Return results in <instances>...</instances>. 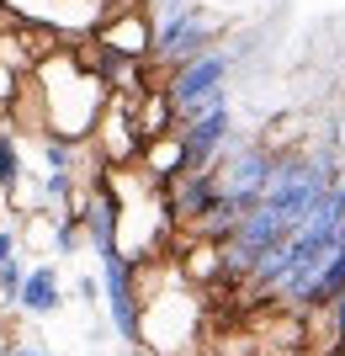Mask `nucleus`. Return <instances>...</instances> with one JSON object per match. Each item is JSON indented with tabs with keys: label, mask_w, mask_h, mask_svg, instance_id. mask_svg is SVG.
I'll return each instance as SVG.
<instances>
[{
	"label": "nucleus",
	"mask_w": 345,
	"mask_h": 356,
	"mask_svg": "<svg viewBox=\"0 0 345 356\" xmlns=\"http://www.w3.org/2000/svg\"><path fill=\"white\" fill-rule=\"evenodd\" d=\"M32 90L43 102V134L75 138L85 144L101 122L106 102H112V86L90 70L80 54H48V59L32 64Z\"/></svg>",
	"instance_id": "f257e3e1"
},
{
	"label": "nucleus",
	"mask_w": 345,
	"mask_h": 356,
	"mask_svg": "<svg viewBox=\"0 0 345 356\" xmlns=\"http://www.w3.org/2000/svg\"><path fill=\"white\" fill-rule=\"evenodd\" d=\"M202 314H196V293L192 282L176 271H165L160 287H144V346L154 356H186Z\"/></svg>",
	"instance_id": "f03ea898"
},
{
	"label": "nucleus",
	"mask_w": 345,
	"mask_h": 356,
	"mask_svg": "<svg viewBox=\"0 0 345 356\" xmlns=\"http://www.w3.org/2000/svg\"><path fill=\"white\" fill-rule=\"evenodd\" d=\"M234 64H239V54L228 43L208 48V54H196V59H186L180 70L165 74V90L170 102H176V118L186 122L192 112H202V106H212L218 96H228V74H234Z\"/></svg>",
	"instance_id": "7ed1b4c3"
},
{
	"label": "nucleus",
	"mask_w": 345,
	"mask_h": 356,
	"mask_svg": "<svg viewBox=\"0 0 345 356\" xmlns=\"http://www.w3.org/2000/svg\"><path fill=\"white\" fill-rule=\"evenodd\" d=\"M218 43H224V16L208 11V6H192V11H180V16L154 22V59L149 64L165 80L170 70H180L186 59H196V54H208Z\"/></svg>",
	"instance_id": "20e7f679"
},
{
	"label": "nucleus",
	"mask_w": 345,
	"mask_h": 356,
	"mask_svg": "<svg viewBox=\"0 0 345 356\" xmlns=\"http://www.w3.org/2000/svg\"><path fill=\"white\" fill-rule=\"evenodd\" d=\"M271 170H276V154H271L266 144H234L218 160V186H224V202L234 213H250V208H260V197H266V186H271Z\"/></svg>",
	"instance_id": "39448f33"
},
{
	"label": "nucleus",
	"mask_w": 345,
	"mask_h": 356,
	"mask_svg": "<svg viewBox=\"0 0 345 356\" xmlns=\"http://www.w3.org/2000/svg\"><path fill=\"white\" fill-rule=\"evenodd\" d=\"M180 144H186V170H212L228 149L239 144L234 138V112H228V96H218L212 106L192 112L180 122Z\"/></svg>",
	"instance_id": "423d86ee"
},
{
	"label": "nucleus",
	"mask_w": 345,
	"mask_h": 356,
	"mask_svg": "<svg viewBox=\"0 0 345 356\" xmlns=\"http://www.w3.org/2000/svg\"><path fill=\"white\" fill-rule=\"evenodd\" d=\"M106 54H122V59H154V16L149 6H122L106 22H96L90 32Z\"/></svg>",
	"instance_id": "0eeeda50"
},
{
	"label": "nucleus",
	"mask_w": 345,
	"mask_h": 356,
	"mask_svg": "<svg viewBox=\"0 0 345 356\" xmlns=\"http://www.w3.org/2000/svg\"><path fill=\"white\" fill-rule=\"evenodd\" d=\"M218 202H224L218 165H212V170H180L176 181H165V208H170V218H176V229H192V223L208 218Z\"/></svg>",
	"instance_id": "6e6552de"
},
{
	"label": "nucleus",
	"mask_w": 345,
	"mask_h": 356,
	"mask_svg": "<svg viewBox=\"0 0 345 356\" xmlns=\"http://www.w3.org/2000/svg\"><path fill=\"white\" fill-rule=\"evenodd\" d=\"M16 309L32 314V319H48V314L64 309V282L53 266H32L27 282H22V298H16Z\"/></svg>",
	"instance_id": "1a4fd4ad"
},
{
	"label": "nucleus",
	"mask_w": 345,
	"mask_h": 356,
	"mask_svg": "<svg viewBox=\"0 0 345 356\" xmlns=\"http://www.w3.org/2000/svg\"><path fill=\"white\" fill-rule=\"evenodd\" d=\"M335 298H345V250H335L324 266H319V282H314V303L308 309H330Z\"/></svg>",
	"instance_id": "9d476101"
},
{
	"label": "nucleus",
	"mask_w": 345,
	"mask_h": 356,
	"mask_svg": "<svg viewBox=\"0 0 345 356\" xmlns=\"http://www.w3.org/2000/svg\"><path fill=\"white\" fill-rule=\"evenodd\" d=\"M16 186H22V149L0 128V197H16Z\"/></svg>",
	"instance_id": "9b49d317"
},
{
	"label": "nucleus",
	"mask_w": 345,
	"mask_h": 356,
	"mask_svg": "<svg viewBox=\"0 0 345 356\" xmlns=\"http://www.w3.org/2000/svg\"><path fill=\"white\" fill-rule=\"evenodd\" d=\"M22 282H27V266H22V255H16V261H6V266H0V303H11V309H16Z\"/></svg>",
	"instance_id": "f8f14e48"
},
{
	"label": "nucleus",
	"mask_w": 345,
	"mask_h": 356,
	"mask_svg": "<svg viewBox=\"0 0 345 356\" xmlns=\"http://www.w3.org/2000/svg\"><path fill=\"white\" fill-rule=\"evenodd\" d=\"M16 16H27V22H43V16H53L59 11V0H6Z\"/></svg>",
	"instance_id": "ddd939ff"
},
{
	"label": "nucleus",
	"mask_w": 345,
	"mask_h": 356,
	"mask_svg": "<svg viewBox=\"0 0 345 356\" xmlns=\"http://www.w3.org/2000/svg\"><path fill=\"white\" fill-rule=\"evenodd\" d=\"M16 250H22V234H16V229H0V266L16 261Z\"/></svg>",
	"instance_id": "4468645a"
},
{
	"label": "nucleus",
	"mask_w": 345,
	"mask_h": 356,
	"mask_svg": "<svg viewBox=\"0 0 345 356\" xmlns=\"http://www.w3.org/2000/svg\"><path fill=\"white\" fill-rule=\"evenodd\" d=\"M75 293H80V298H85V303H90V298L101 293V282H96V277H80V282H75Z\"/></svg>",
	"instance_id": "2eb2a0df"
},
{
	"label": "nucleus",
	"mask_w": 345,
	"mask_h": 356,
	"mask_svg": "<svg viewBox=\"0 0 345 356\" xmlns=\"http://www.w3.org/2000/svg\"><path fill=\"white\" fill-rule=\"evenodd\" d=\"M106 6H112V11H122V6H144V0H106Z\"/></svg>",
	"instance_id": "dca6fc26"
},
{
	"label": "nucleus",
	"mask_w": 345,
	"mask_h": 356,
	"mask_svg": "<svg viewBox=\"0 0 345 356\" xmlns=\"http://www.w3.org/2000/svg\"><path fill=\"white\" fill-rule=\"evenodd\" d=\"M22 356H48V351H37V346H22Z\"/></svg>",
	"instance_id": "f3484780"
},
{
	"label": "nucleus",
	"mask_w": 345,
	"mask_h": 356,
	"mask_svg": "<svg viewBox=\"0 0 345 356\" xmlns=\"http://www.w3.org/2000/svg\"><path fill=\"white\" fill-rule=\"evenodd\" d=\"M330 356H345V341H340V346H335V351H330Z\"/></svg>",
	"instance_id": "a211bd4d"
},
{
	"label": "nucleus",
	"mask_w": 345,
	"mask_h": 356,
	"mask_svg": "<svg viewBox=\"0 0 345 356\" xmlns=\"http://www.w3.org/2000/svg\"><path fill=\"white\" fill-rule=\"evenodd\" d=\"M0 356H22V351H0Z\"/></svg>",
	"instance_id": "6ab92c4d"
}]
</instances>
